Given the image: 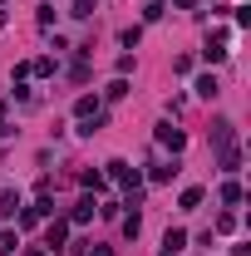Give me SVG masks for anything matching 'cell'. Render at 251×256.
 <instances>
[{
  "mask_svg": "<svg viewBox=\"0 0 251 256\" xmlns=\"http://www.w3.org/2000/svg\"><path fill=\"white\" fill-rule=\"evenodd\" d=\"M64 236H69V222H50V232H44V246H50V252H60Z\"/></svg>",
  "mask_w": 251,
  "mask_h": 256,
  "instance_id": "1",
  "label": "cell"
},
{
  "mask_svg": "<svg viewBox=\"0 0 251 256\" xmlns=\"http://www.w3.org/2000/svg\"><path fill=\"white\" fill-rule=\"evenodd\" d=\"M108 178H114V182H133V188H138V172H133V168H128V162H108Z\"/></svg>",
  "mask_w": 251,
  "mask_h": 256,
  "instance_id": "2",
  "label": "cell"
},
{
  "mask_svg": "<svg viewBox=\"0 0 251 256\" xmlns=\"http://www.w3.org/2000/svg\"><path fill=\"white\" fill-rule=\"evenodd\" d=\"M158 143H168V148L178 153V148H182V133H178L172 124H158Z\"/></svg>",
  "mask_w": 251,
  "mask_h": 256,
  "instance_id": "3",
  "label": "cell"
},
{
  "mask_svg": "<svg viewBox=\"0 0 251 256\" xmlns=\"http://www.w3.org/2000/svg\"><path fill=\"white\" fill-rule=\"evenodd\" d=\"M212 143H217V148H232V124H226V118L212 124Z\"/></svg>",
  "mask_w": 251,
  "mask_h": 256,
  "instance_id": "4",
  "label": "cell"
},
{
  "mask_svg": "<svg viewBox=\"0 0 251 256\" xmlns=\"http://www.w3.org/2000/svg\"><path fill=\"white\" fill-rule=\"evenodd\" d=\"M188 246V232H168V242H162V256H178Z\"/></svg>",
  "mask_w": 251,
  "mask_h": 256,
  "instance_id": "5",
  "label": "cell"
},
{
  "mask_svg": "<svg viewBox=\"0 0 251 256\" xmlns=\"http://www.w3.org/2000/svg\"><path fill=\"white\" fill-rule=\"evenodd\" d=\"M236 168H242V153H236V148H226V153H222V172H236Z\"/></svg>",
  "mask_w": 251,
  "mask_h": 256,
  "instance_id": "6",
  "label": "cell"
},
{
  "mask_svg": "<svg viewBox=\"0 0 251 256\" xmlns=\"http://www.w3.org/2000/svg\"><path fill=\"white\" fill-rule=\"evenodd\" d=\"M89 217H94V197H84V202L74 207V222H89Z\"/></svg>",
  "mask_w": 251,
  "mask_h": 256,
  "instance_id": "7",
  "label": "cell"
},
{
  "mask_svg": "<svg viewBox=\"0 0 251 256\" xmlns=\"http://www.w3.org/2000/svg\"><path fill=\"white\" fill-rule=\"evenodd\" d=\"M15 207H20V197H15V192H0V217H10Z\"/></svg>",
  "mask_w": 251,
  "mask_h": 256,
  "instance_id": "8",
  "label": "cell"
},
{
  "mask_svg": "<svg viewBox=\"0 0 251 256\" xmlns=\"http://www.w3.org/2000/svg\"><path fill=\"white\" fill-rule=\"evenodd\" d=\"M197 94L212 98V94H217V79H212V74H202V79H197Z\"/></svg>",
  "mask_w": 251,
  "mask_h": 256,
  "instance_id": "9",
  "label": "cell"
},
{
  "mask_svg": "<svg viewBox=\"0 0 251 256\" xmlns=\"http://www.w3.org/2000/svg\"><path fill=\"white\" fill-rule=\"evenodd\" d=\"M15 246H20V242H15V232H0V256H10Z\"/></svg>",
  "mask_w": 251,
  "mask_h": 256,
  "instance_id": "10",
  "label": "cell"
},
{
  "mask_svg": "<svg viewBox=\"0 0 251 256\" xmlns=\"http://www.w3.org/2000/svg\"><path fill=\"white\" fill-rule=\"evenodd\" d=\"M104 94H108V98H124V94H128V79H114V84H108Z\"/></svg>",
  "mask_w": 251,
  "mask_h": 256,
  "instance_id": "11",
  "label": "cell"
},
{
  "mask_svg": "<svg viewBox=\"0 0 251 256\" xmlns=\"http://www.w3.org/2000/svg\"><path fill=\"white\" fill-rule=\"evenodd\" d=\"M94 10H98L94 0H74V15H94Z\"/></svg>",
  "mask_w": 251,
  "mask_h": 256,
  "instance_id": "12",
  "label": "cell"
},
{
  "mask_svg": "<svg viewBox=\"0 0 251 256\" xmlns=\"http://www.w3.org/2000/svg\"><path fill=\"white\" fill-rule=\"evenodd\" d=\"M25 256H50V252H25Z\"/></svg>",
  "mask_w": 251,
  "mask_h": 256,
  "instance_id": "13",
  "label": "cell"
},
{
  "mask_svg": "<svg viewBox=\"0 0 251 256\" xmlns=\"http://www.w3.org/2000/svg\"><path fill=\"white\" fill-rule=\"evenodd\" d=\"M0 124H5V114H0Z\"/></svg>",
  "mask_w": 251,
  "mask_h": 256,
  "instance_id": "14",
  "label": "cell"
},
{
  "mask_svg": "<svg viewBox=\"0 0 251 256\" xmlns=\"http://www.w3.org/2000/svg\"><path fill=\"white\" fill-rule=\"evenodd\" d=\"M0 20H5V15H0Z\"/></svg>",
  "mask_w": 251,
  "mask_h": 256,
  "instance_id": "15",
  "label": "cell"
}]
</instances>
